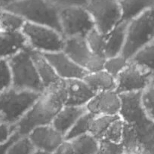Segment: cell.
<instances>
[{
    "instance_id": "obj_24",
    "label": "cell",
    "mask_w": 154,
    "mask_h": 154,
    "mask_svg": "<svg viewBox=\"0 0 154 154\" xmlns=\"http://www.w3.org/2000/svg\"><path fill=\"white\" fill-rule=\"evenodd\" d=\"M130 60L154 75V42L137 51Z\"/></svg>"
},
{
    "instance_id": "obj_25",
    "label": "cell",
    "mask_w": 154,
    "mask_h": 154,
    "mask_svg": "<svg viewBox=\"0 0 154 154\" xmlns=\"http://www.w3.org/2000/svg\"><path fill=\"white\" fill-rule=\"evenodd\" d=\"M94 115L86 111L83 115L76 121L73 126L70 128L67 134L65 135L66 140H72L82 134H88L90 132L91 122Z\"/></svg>"
},
{
    "instance_id": "obj_11",
    "label": "cell",
    "mask_w": 154,
    "mask_h": 154,
    "mask_svg": "<svg viewBox=\"0 0 154 154\" xmlns=\"http://www.w3.org/2000/svg\"><path fill=\"white\" fill-rule=\"evenodd\" d=\"M153 74L129 60L126 67L116 77V91L119 94L142 92L150 85Z\"/></svg>"
},
{
    "instance_id": "obj_29",
    "label": "cell",
    "mask_w": 154,
    "mask_h": 154,
    "mask_svg": "<svg viewBox=\"0 0 154 154\" xmlns=\"http://www.w3.org/2000/svg\"><path fill=\"white\" fill-rule=\"evenodd\" d=\"M123 129L124 122L119 116L109 125L100 140H107L113 143H122Z\"/></svg>"
},
{
    "instance_id": "obj_5",
    "label": "cell",
    "mask_w": 154,
    "mask_h": 154,
    "mask_svg": "<svg viewBox=\"0 0 154 154\" xmlns=\"http://www.w3.org/2000/svg\"><path fill=\"white\" fill-rule=\"evenodd\" d=\"M42 93L20 90L13 87L0 92L1 120L11 125L18 121L32 107Z\"/></svg>"
},
{
    "instance_id": "obj_36",
    "label": "cell",
    "mask_w": 154,
    "mask_h": 154,
    "mask_svg": "<svg viewBox=\"0 0 154 154\" xmlns=\"http://www.w3.org/2000/svg\"><path fill=\"white\" fill-rule=\"evenodd\" d=\"M74 148L70 140H66L60 145L54 154H74Z\"/></svg>"
},
{
    "instance_id": "obj_8",
    "label": "cell",
    "mask_w": 154,
    "mask_h": 154,
    "mask_svg": "<svg viewBox=\"0 0 154 154\" xmlns=\"http://www.w3.org/2000/svg\"><path fill=\"white\" fill-rule=\"evenodd\" d=\"M85 8L92 18L94 27L103 35L122 21L119 0H88Z\"/></svg>"
},
{
    "instance_id": "obj_20",
    "label": "cell",
    "mask_w": 154,
    "mask_h": 154,
    "mask_svg": "<svg viewBox=\"0 0 154 154\" xmlns=\"http://www.w3.org/2000/svg\"><path fill=\"white\" fill-rule=\"evenodd\" d=\"M83 79L94 93L116 91V78L103 69L88 72Z\"/></svg>"
},
{
    "instance_id": "obj_23",
    "label": "cell",
    "mask_w": 154,
    "mask_h": 154,
    "mask_svg": "<svg viewBox=\"0 0 154 154\" xmlns=\"http://www.w3.org/2000/svg\"><path fill=\"white\" fill-rule=\"evenodd\" d=\"M25 23L26 20L18 14L4 8H0V25L2 30L11 32L21 31Z\"/></svg>"
},
{
    "instance_id": "obj_15",
    "label": "cell",
    "mask_w": 154,
    "mask_h": 154,
    "mask_svg": "<svg viewBox=\"0 0 154 154\" xmlns=\"http://www.w3.org/2000/svg\"><path fill=\"white\" fill-rule=\"evenodd\" d=\"M42 54L49 61L60 79H83L88 73L85 69L75 63L63 51Z\"/></svg>"
},
{
    "instance_id": "obj_39",
    "label": "cell",
    "mask_w": 154,
    "mask_h": 154,
    "mask_svg": "<svg viewBox=\"0 0 154 154\" xmlns=\"http://www.w3.org/2000/svg\"><path fill=\"white\" fill-rule=\"evenodd\" d=\"M30 154H51V153H49V152H45V151L40 150V149H35L33 151H32V152H31Z\"/></svg>"
},
{
    "instance_id": "obj_1",
    "label": "cell",
    "mask_w": 154,
    "mask_h": 154,
    "mask_svg": "<svg viewBox=\"0 0 154 154\" xmlns=\"http://www.w3.org/2000/svg\"><path fill=\"white\" fill-rule=\"evenodd\" d=\"M142 92L121 94L119 116L124 122L122 143L137 144L154 154V121L145 112L141 102Z\"/></svg>"
},
{
    "instance_id": "obj_4",
    "label": "cell",
    "mask_w": 154,
    "mask_h": 154,
    "mask_svg": "<svg viewBox=\"0 0 154 154\" xmlns=\"http://www.w3.org/2000/svg\"><path fill=\"white\" fill-rule=\"evenodd\" d=\"M154 42V8L128 22L122 54L130 60L141 48Z\"/></svg>"
},
{
    "instance_id": "obj_19",
    "label": "cell",
    "mask_w": 154,
    "mask_h": 154,
    "mask_svg": "<svg viewBox=\"0 0 154 154\" xmlns=\"http://www.w3.org/2000/svg\"><path fill=\"white\" fill-rule=\"evenodd\" d=\"M128 22L121 21L106 35L105 57L122 54L125 42Z\"/></svg>"
},
{
    "instance_id": "obj_18",
    "label": "cell",
    "mask_w": 154,
    "mask_h": 154,
    "mask_svg": "<svg viewBox=\"0 0 154 154\" xmlns=\"http://www.w3.org/2000/svg\"><path fill=\"white\" fill-rule=\"evenodd\" d=\"M30 49V48H29ZM31 56L45 89L58 83L60 78L44 54L30 49Z\"/></svg>"
},
{
    "instance_id": "obj_33",
    "label": "cell",
    "mask_w": 154,
    "mask_h": 154,
    "mask_svg": "<svg viewBox=\"0 0 154 154\" xmlns=\"http://www.w3.org/2000/svg\"><path fill=\"white\" fill-rule=\"evenodd\" d=\"M15 131V125H11L0 119V143L8 140Z\"/></svg>"
},
{
    "instance_id": "obj_7",
    "label": "cell",
    "mask_w": 154,
    "mask_h": 154,
    "mask_svg": "<svg viewBox=\"0 0 154 154\" xmlns=\"http://www.w3.org/2000/svg\"><path fill=\"white\" fill-rule=\"evenodd\" d=\"M21 31L31 50L41 53L63 51L65 38L60 31L54 28L26 22Z\"/></svg>"
},
{
    "instance_id": "obj_13",
    "label": "cell",
    "mask_w": 154,
    "mask_h": 154,
    "mask_svg": "<svg viewBox=\"0 0 154 154\" xmlns=\"http://www.w3.org/2000/svg\"><path fill=\"white\" fill-rule=\"evenodd\" d=\"M27 137L35 149L51 154H54L65 140V136L51 124L34 128Z\"/></svg>"
},
{
    "instance_id": "obj_31",
    "label": "cell",
    "mask_w": 154,
    "mask_h": 154,
    "mask_svg": "<svg viewBox=\"0 0 154 154\" xmlns=\"http://www.w3.org/2000/svg\"><path fill=\"white\" fill-rule=\"evenodd\" d=\"M35 149L27 136L20 137L8 149L5 154H30Z\"/></svg>"
},
{
    "instance_id": "obj_16",
    "label": "cell",
    "mask_w": 154,
    "mask_h": 154,
    "mask_svg": "<svg viewBox=\"0 0 154 154\" xmlns=\"http://www.w3.org/2000/svg\"><path fill=\"white\" fill-rule=\"evenodd\" d=\"M27 48V41L22 31L0 32V58L9 59Z\"/></svg>"
},
{
    "instance_id": "obj_10",
    "label": "cell",
    "mask_w": 154,
    "mask_h": 154,
    "mask_svg": "<svg viewBox=\"0 0 154 154\" xmlns=\"http://www.w3.org/2000/svg\"><path fill=\"white\" fill-rule=\"evenodd\" d=\"M63 51L88 72L100 70L103 68L106 58L93 53L85 37L65 38Z\"/></svg>"
},
{
    "instance_id": "obj_22",
    "label": "cell",
    "mask_w": 154,
    "mask_h": 154,
    "mask_svg": "<svg viewBox=\"0 0 154 154\" xmlns=\"http://www.w3.org/2000/svg\"><path fill=\"white\" fill-rule=\"evenodd\" d=\"M69 140L74 148V154H99L100 152V140L90 133Z\"/></svg>"
},
{
    "instance_id": "obj_40",
    "label": "cell",
    "mask_w": 154,
    "mask_h": 154,
    "mask_svg": "<svg viewBox=\"0 0 154 154\" xmlns=\"http://www.w3.org/2000/svg\"><path fill=\"white\" fill-rule=\"evenodd\" d=\"M150 85H152V87H154V75L152 77V80H151V84Z\"/></svg>"
},
{
    "instance_id": "obj_35",
    "label": "cell",
    "mask_w": 154,
    "mask_h": 154,
    "mask_svg": "<svg viewBox=\"0 0 154 154\" xmlns=\"http://www.w3.org/2000/svg\"><path fill=\"white\" fill-rule=\"evenodd\" d=\"M20 137H21V136L18 134V132H17V131H15L8 140L3 142V143H0V154L6 153L7 151H8V149L10 148V146H11L17 139L20 138Z\"/></svg>"
},
{
    "instance_id": "obj_42",
    "label": "cell",
    "mask_w": 154,
    "mask_h": 154,
    "mask_svg": "<svg viewBox=\"0 0 154 154\" xmlns=\"http://www.w3.org/2000/svg\"><path fill=\"white\" fill-rule=\"evenodd\" d=\"M124 148H125V147H124ZM122 154H125V149H124V152H122Z\"/></svg>"
},
{
    "instance_id": "obj_17",
    "label": "cell",
    "mask_w": 154,
    "mask_h": 154,
    "mask_svg": "<svg viewBox=\"0 0 154 154\" xmlns=\"http://www.w3.org/2000/svg\"><path fill=\"white\" fill-rule=\"evenodd\" d=\"M86 111L85 106H63L55 116L51 125L65 136Z\"/></svg>"
},
{
    "instance_id": "obj_26",
    "label": "cell",
    "mask_w": 154,
    "mask_h": 154,
    "mask_svg": "<svg viewBox=\"0 0 154 154\" xmlns=\"http://www.w3.org/2000/svg\"><path fill=\"white\" fill-rule=\"evenodd\" d=\"M119 117L118 116H107L100 115L94 116L93 120L91 122V128H90V134L97 137L99 140L103 137V134L106 131L109 125L112 124L117 118Z\"/></svg>"
},
{
    "instance_id": "obj_30",
    "label": "cell",
    "mask_w": 154,
    "mask_h": 154,
    "mask_svg": "<svg viewBox=\"0 0 154 154\" xmlns=\"http://www.w3.org/2000/svg\"><path fill=\"white\" fill-rule=\"evenodd\" d=\"M12 87V72L8 59L0 58V92Z\"/></svg>"
},
{
    "instance_id": "obj_12",
    "label": "cell",
    "mask_w": 154,
    "mask_h": 154,
    "mask_svg": "<svg viewBox=\"0 0 154 154\" xmlns=\"http://www.w3.org/2000/svg\"><path fill=\"white\" fill-rule=\"evenodd\" d=\"M58 87L64 106H85L96 94L83 79H60Z\"/></svg>"
},
{
    "instance_id": "obj_43",
    "label": "cell",
    "mask_w": 154,
    "mask_h": 154,
    "mask_svg": "<svg viewBox=\"0 0 154 154\" xmlns=\"http://www.w3.org/2000/svg\"><path fill=\"white\" fill-rule=\"evenodd\" d=\"M0 119H1V116H0Z\"/></svg>"
},
{
    "instance_id": "obj_21",
    "label": "cell",
    "mask_w": 154,
    "mask_h": 154,
    "mask_svg": "<svg viewBox=\"0 0 154 154\" xmlns=\"http://www.w3.org/2000/svg\"><path fill=\"white\" fill-rule=\"evenodd\" d=\"M122 21L129 22L149 9L154 8V0H119Z\"/></svg>"
},
{
    "instance_id": "obj_34",
    "label": "cell",
    "mask_w": 154,
    "mask_h": 154,
    "mask_svg": "<svg viewBox=\"0 0 154 154\" xmlns=\"http://www.w3.org/2000/svg\"><path fill=\"white\" fill-rule=\"evenodd\" d=\"M59 8L68 6H85L88 0H50Z\"/></svg>"
},
{
    "instance_id": "obj_2",
    "label": "cell",
    "mask_w": 154,
    "mask_h": 154,
    "mask_svg": "<svg viewBox=\"0 0 154 154\" xmlns=\"http://www.w3.org/2000/svg\"><path fill=\"white\" fill-rule=\"evenodd\" d=\"M63 106V97L57 83L41 94L32 107L15 125L16 131L24 137L37 127L51 125Z\"/></svg>"
},
{
    "instance_id": "obj_27",
    "label": "cell",
    "mask_w": 154,
    "mask_h": 154,
    "mask_svg": "<svg viewBox=\"0 0 154 154\" xmlns=\"http://www.w3.org/2000/svg\"><path fill=\"white\" fill-rule=\"evenodd\" d=\"M85 38L93 53L100 57H105L106 35H103L96 28H94L85 35Z\"/></svg>"
},
{
    "instance_id": "obj_38",
    "label": "cell",
    "mask_w": 154,
    "mask_h": 154,
    "mask_svg": "<svg viewBox=\"0 0 154 154\" xmlns=\"http://www.w3.org/2000/svg\"><path fill=\"white\" fill-rule=\"evenodd\" d=\"M15 1H17V0H0V8H4L7 5L15 2Z\"/></svg>"
},
{
    "instance_id": "obj_32",
    "label": "cell",
    "mask_w": 154,
    "mask_h": 154,
    "mask_svg": "<svg viewBox=\"0 0 154 154\" xmlns=\"http://www.w3.org/2000/svg\"><path fill=\"white\" fill-rule=\"evenodd\" d=\"M141 102L146 113L154 121V87L149 85L142 91Z\"/></svg>"
},
{
    "instance_id": "obj_3",
    "label": "cell",
    "mask_w": 154,
    "mask_h": 154,
    "mask_svg": "<svg viewBox=\"0 0 154 154\" xmlns=\"http://www.w3.org/2000/svg\"><path fill=\"white\" fill-rule=\"evenodd\" d=\"M2 8L18 14L26 22L50 26L61 32L60 8L50 0H17Z\"/></svg>"
},
{
    "instance_id": "obj_14",
    "label": "cell",
    "mask_w": 154,
    "mask_h": 154,
    "mask_svg": "<svg viewBox=\"0 0 154 154\" xmlns=\"http://www.w3.org/2000/svg\"><path fill=\"white\" fill-rule=\"evenodd\" d=\"M120 94L115 90L97 92L85 105V109L94 116L119 115L121 109Z\"/></svg>"
},
{
    "instance_id": "obj_9",
    "label": "cell",
    "mask_w": 154,
    "mask_h": 154,
    "mask_svg": "<svg viewBox=\"0 0 154 154\" xmlns=\"http://www.w3.org/2000/svg\"><path fill=\"white\" fill-rule=\"evenodd\" d=\"M61 33L64 38L85 37L94 27V22L85 6H68L60 8Z\"/></svg>"
},
{
    "instance_id": "obj_28",
    "label": "cell",
    "mask_w": 154,
    "mask_h": 154,
    "mask_svg": "<svg viewBox=\"0 0 154 154\" xmlns=\"http://www.w3.org/2000/svg\"><path fill=\"white\" fill-rule=\"evenodd\" d=\"M128 62L129 60L125 58L122 54L107 57L105 59L103 69L116 78L118 75L126 67Z\"/></svg>"
},
{
    "instance_id": "obj_41",
    "label": "cell",
    "mask_w": 154,
    "mask_h": 154,
    "mask_svg": "<svg viewBox=\"0 0 154 154\" xmlns=\"http://www.w3.org/2000/svg\"><path fill=\"white\" fill-rule=\"evenodd\" d=\"M2 27H1V25H0V32H1V31H2Z\"/></svg>"
},
{
    "instance_id": "obj_37",
    "label": "cell",
    "mask_w": 154,
    "mask_h": 154,
    "mask_svg": "<svg viewBox=\"0 0 154 154\" xmlns=\"http://www.w3.org/2000/svg\"><path fill=\"white\" fill-rule=\"evenodd\" d=\"M124 147H125V154H150L137 144L127 145L124 146Z\"/></svg>"
},
{
    "instance_id": "obj_6",
    "label": "cell",
    "mask_w": 154,
    "mask_h": 154,
    "mask_svg": "<svg viewBox=\"0 0 154 154\" xmlns=\"http://www.w3.org/2000/svg\"><path fill=\"white\" fill-rule=\"evenodd\" d=\"M12 72V87L20 90L42 93L45 91L29 48L8 59Z\"/></svg>"
}]
</instances>
